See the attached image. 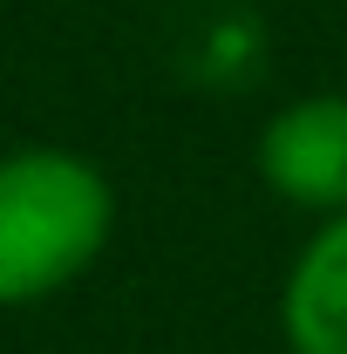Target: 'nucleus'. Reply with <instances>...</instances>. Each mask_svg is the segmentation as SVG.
I'll return each instance as SVG.
<instances>
[{"mask_svg":"<svg viewBox=\"0 0 347 354\" xmlns=\"http://www.w3.org/2000/svg\"><path fill=\"white\" fill-rule=\"evenodd\" d=\"M116 239V184L68 143L0 150V313L88 279Z\"/></svg>","mask_w":347,"mask_h":354,"instance_id":"obj_1","label":"nucleus"},{"mask_svg":"<svg viewBox=\"0 0 347 354\" xmlns=\"http://www.w3.org/2000/svg\"><path fill=\"white\" fill-rule=\"evenodd\" d=\"M252 164H259V184L300 218L347 212V95L313 88V95L279 102L259 130Z\"/></svg>","mask_w":347,"mask_h":354,"instance_id":"obj_2","label":"nucleus"},{"mask_svg":"<svg viewBox=\"0 0 347 354\" xmlns=\"http://www.w3.org/2000/svg\"><path fill=\"white\" fill-rule=\"evenodd\" d=\"M286 354H347V212L313 218L306 245L279 279Z\"/></svg>","mask_w":347,"mask_h":354,"instance_id":"obj_3","label":"nucleus"}]
</instances>
